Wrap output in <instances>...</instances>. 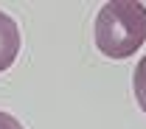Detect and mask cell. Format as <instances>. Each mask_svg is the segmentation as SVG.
<instances>
[{"label": "cell", "mask_w": 146, "mask_h": 129, "mask_svg": "<svg viewBox=\"0 0 146 129\" xmlns=\"http://www.w3.org/2000/svg\"><path fill=\"white\" fill-rule=\"evenodd\" d=\"M132 90H135V98H138V107H141L143 115H146V54L141 56V62L135 65V73H132Z\"/></svg>", "instance_id": "3957f363"}, {"label": "cell", "mask_w": 146, "mask_h": 129, "mask_svg": "<svg viewBox=\"0 0 146 129\" xmlns=\"http://www.w3.org/2000/svg\"><path fill=\"white\" fill-rule=\"evenodd\" d=\"M20 45H23V37H20V28L14 22V17L0 11V73L14 65V59L20 54Z\"/></svg>", "instance_id": "7a4b0ae2"}, {"label": "cell", "mask_w": 146, "mask_h": 129, "mask_svg": "<svg viewBox=\"0 0 146 129\" xmlns=\"http://www.w3.org/2000/svg\"><path fill=\"white\" fill-rule=\"evenodd\" d=\"M0 129H23V124H20L11 112H3V110H0Z\"/></svg>", "instance_id": "277c9868"}, {"label": "cell", "mask_w": 146, "mask_h": 129, "mask_svg": "<svg viewBox=\"0 0 146 129\" xmlns=\"http://www.w3.org/2000/svg\"><path fill=\"white\" fill-rule=\"evenodd\" d=\"M146 42V3L110 0L96 17V48L107 59H127Z\"/></svg>", "instance_id": "6da1fadb"}]
</instances>
